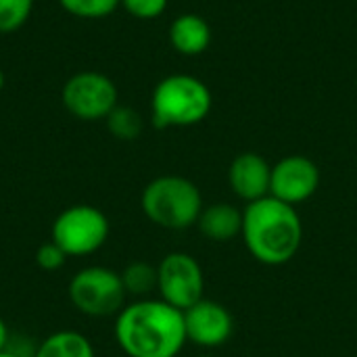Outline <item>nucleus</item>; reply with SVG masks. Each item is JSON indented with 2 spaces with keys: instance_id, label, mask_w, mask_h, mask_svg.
Segmentation results:
<instances>
[{
  "instance_id": "obj_1",
  "label": "nucleus",
  "mask_w": 357,
  "mask_h": 357,
  "mask_svg": "<svg viewBox=\"0 0 357 357\" xmlns=\"http://www.w3.org/2000/svg\"><path fill=\"white\" fill-rule=\"evenodd\" d=\"M113 335L128 357H176L188 341L184 314L151 297L128 303L115 316Z\"/></svg>"
},
{
  "instance_id": "obj_2",
  "label": "nucleus",
  "mask_w": 357,
  "mask_h": 357,
  "mask_svg": "<svg viewBox=\"0 0 357 357\" xmlns=\"http://www.w3.org/2000/svg\"><path fill=\"white\" fill-rule=\"evenodd\" d=\"M247 251L264 266L289 264L303 241V224L297 209L274 197L247 203L243 209V230Z\"/></svg>"
},
{
  "instance_id": "obj_3",
  "label": "nucleus",
  "mask_w": 357,
  "mask_h": 357,
  "mask_svg": "<svg viewBox=\"0 0 357 357\" xmlns=\"http://www.w3.org/2000/svg\"><path fill=\"white\" fill-rule=\"evenodd\" d=\"M213 105L207 84L188 73L163 77L151 96V119L159 130L188 128L201 123Z\"/></svg>"
},
{
  "instance_id": "obj_4",
  "label": "nucleus",
  "mask_w": 357,
  "mask_h": 357,
  "mask_svg": "<svg viewBox=\"0 0 357 357\" xmlns=\"http://www.w3.org/2000/svg\"><path fill=\"white\" fill-rule=\"evenodd\" d=\"M142 213L159 228L186 230L197 226L203 211V197L195 182L184 176H159L151 180L140 197Z\"/></svg>"
},
{
  "instance_id": "obj_5",
  "label": "nucleus",
  "mask_w": 357,
  "mask_h": 357,
  "mask_svg": "<svg viewBox=\"0 0 357 357\" xmlns=\"http://www.w3.org/2000/svg\"><path fill=\"white\" fill-rule=\"evenodd\" d=\"M71 305L88 318L117 316L126 307L128 293L119 272L105 266H88L77 270L67 289Z\"/></svg>"
},
{
  "instance_id": "obj_6",
  "label": "nucleus",
  "mask_w": 357,
  "mask_h": 357,
  "mask_svg": "<svg viewBox=\"0 0 357 357\" xmlns=\"http://www.w3.org/2000/svg\"><path fill=\"white\" fill-rule=\"evenodd\" d=\"M111 226L107 215L88 203L63 209L50 228V241L56 243L67 257H86L100 251L109 238Z\"/></svg>"
},
{
  "instance_id": "obj_7",
  "label": "nucleus",
  "mask_w": 357,
  "mask_h": 357,
  "mask_svg": "<svg viewBox=\"0 0 357 357\" xmlns=\"http://www.w3.org/2000/svg\"><path fill=\"white\" fill-rule=\"evenodd\" d=\"M61 100L75 119L100 121L119 105V90L115 82L100 71H79L63 84Z\"/></svg>"
},
{
  "instance_id": "obj_8",
  "label": "nucleus",
  "mask_w": 357,
  "mask_h": 357,
  "mask_svg": "<svg viewBox=\"0 0 357 357\" xmlns=\"http://www.w3.org/2000/svg\"><path fill=\"white\" fill-rule=\"evenodd\" d=\"M205 274L201 264L184 251L167 253L157 266V293L159 299L172 307L186 312L203 299Z\"/></svg>"
},
{
  "instance_id": "obj_9",
  "label": "nucleus",
  "mask_w": 357,
  "mask_h": 357,
  "mask_svg": "<svg viewBox=\"0 0 357 357\" xmlns=\"http://www.w3.org/2000/svg\"><path fill=\"white\" fill-rule=\"evenodd\" d=\"M320 186V169L318 165L303 155H289L282 157L276 165H272V182H270V197L299 205L316 195Z\"/></svg>"
},
{
  "instance_id": "obj_10",
  "label": "nucleus",
  "mask_w": 357,
  "mask_h": 357,
  "mask_svg": "<svg viewBox=\"0 0 357 357\" xmlns=\"http://www.w3.org/2000/svg\"><path fill=\"white\" fill-rule=\"evenodd\" d=\"M184 314V328L186 339L199 347L215 349L230 341L234 333V320L232 314L218 301L201 299L192 307H188Z\"/></svg>"
},
{
  "instance_id": "obj_11",
  "label": "nucleus",
  "mask_w": 357,
  "mask_h": 357,
  "mask_svg": "<svg viewBox=\"0 0 357 357\" xmlns=\"http://www.w3.org/2000/svg\"><path fill=\"white\" fill-rule=\"evenodd\" d=\"M270 182H272V165L266 161V157L249 151L232 159L228 169V184L232 192L245 203H253L264 197H270Z\"/></svg>"
},
{
  "instance_id": "obj_12",
  "label": "nucleus",
  "mask_w": 357,
  "mask_h": 357,
  "mask_svg": "<svg viewBox=\"0 0 357 357\" xmlns=\"http://www.w3.org/2000/svg\"><path fill=\"white\" fill-rule=\"evenodd\" d=\"M169 42H172L174 50L184 56L203 54L211 44V27L201 15L184 13L172 21Z\"/></svg>"
},
{
  "instance_id": "obj_13",
  "label": "nucleus",
  "mask_w": 357,
  "mask_h": 357,
  "mask_svg": "<svg viewBox=\"0 0 357 357\" xmlns=\"http://www.w3.org/2000/svg\"><path fill=\"white\" fill-rule=\"evenodd\" d=\"M199 232L213 243L234 241L243 230V211L230 203H213L203 207L197 220Z\"/></svg>"
},
{
  "instance_id": "obj_14",
  "label": "nucleus",
  "mask_w": 357,
  "mask_h": 357,
  "mask_svg": "<svg viewBox=\"0 0 357 357\" xmlns=\"http://www.w3.org/2000/svg\"><path fill=\"white\" fill-rule=\"evenodd\" d=\"M33 357H96L92 341L77 331H56L42 339Z\"/></svg>"
},
{
  "instance_id": "obj_15",
  "label": "nucleus",
  "mask_w": 357,
  "mask_h": 357,
  "mask_svg": "<svg viewBox=\"0 0 357 357\" xmlns=\"http://www.w3.org/2000/svg\"><path fill=\"white\" fill-rule=\"evenodd\" d=\"M119 276L126 293L136 299H149V295L157 291V268L146 261L128 264Z\"/></svg>"
},
{
  "instance_id": "obj_16",
  "label": "nucleus",
  "mask_w": 357,
  "mask_h": 357,
  "mask_svg": "<svg viewBox=\"0 0 357 357\" xmlns=\"http://www.w3.org/2000/svg\"><path fill=\"white\" fill-rule=\"evenodd\" d=\"M105 123H107V130L111 132V136H115L117 140H136L144 128L142 115L136 109L126 107V105H117L109 113Z\"/></svg>"
},
{
  "instance_id": "obj_17",
  "label": "nucleus",
  "mask_w": 357,
  "mask_h": 357,
  "mask_svg": "<svg viewBox=\"0 0 357 357\" xmlns=\"http://www.w3.org/2000/svg\"><path fill=\"white\" fill-rule=\"evenodd\" d=\"M36 0H0V33L19 31L31 17Z\"/></svg>"
},
{
  "instance_id": "obj_18",
  "label": "nucleus",
  "mask_w": 357,
  "mask_h": 357,
  "mask_svg": "<svg viewBox=\"0 0 357 357\" xmlns=\"http://www.w3.org/2000/svg\"><path fill=\"white\" fill-rule=\"evenodd\" d=\"M59 4L77 19L94 21L113 15L121 6V0H59Z\"/></svg>"
},
{
  "instance_id": "obj_19",
  "label": "nucleus",
  "mask_w": 357,
  "mask_h": 357,
  "mask_svg": "<svg viewBox=\"0 0 357 357\" xmlns=\"http://www.w3.org/2000/svg\"><path fill=\"white\" fill-rule=\"evenodd\" d=\"M65 261H67V253L52 241L40 245L36 251V264L44 272H56L65 266Z\"/></svg>"
},
{
  "instance_id": "obj_20",
  "label": "nucleus",
  "mask_w": 357,
  "mask_h": 357,
  "mask_svg": "<svg viewBox=\"0 0 357 357\" xmlns=\"http://www.w3.org/2000/svg\"><path fill=\"white\" fill-rule=\"evenodd\" d=\"M169 0H121V6L136 19L151 21L165 13Z\"/></svg>"
},
{
  "instance_id": "obj_21",
  "label": "nucleus",
  "mask_w": 357,
  "mask_h": 357,
  "mask_svg": "<svg viewBox=\"0 0 357 357\" xmlns=\"http://www.w3.org/2000/svg\"><path fill=\"white\" fill-rule=\"evenodd\" d=\"M8 343H10V333H8L6 322L0 318V351H4L8 347Z\"/></svg>"
},
{
  "instance_id": "obj_22",
  "label": "nucleus",
  "mask_w": 357,
  "mask_h": 357,
  "mask_svg": "<svg viewBox=\"0 0 357 357\" xmlns=\"http://www.w3.org/2000/svg\"><path fill=\"white\" fill-rule=\"evenodd\" d=\"M0 357H23V356H19L17 351H13V349H4V351H0Z\"/></svg>"
},
{
  "instance_id": "obj_23",
  "label": "nucleus",
  "mask_w": 357,
  "mask_h": 357,
  "mask_svg": "<svg viewBox=\"0 0 357 357\" xmlns=\"http://www.w3.org/2000/svg\"><path fill=\"white\" fill-rule=\"evenodd\" d=\"M2 88H4V73L0 71V92H2Z\"/></svg>"
},
{
  "instance_id": "obj_24",
  "label": "nucleus",
  "mask_w": 357,
  "mask_h": 357,
  "mask_svg": "<svg viewBox=\"0 0 357 357\" xmlns=\"http://www.w3.org/2000/svg\"><path fill=\"white\" fill-rule=\"evenodd\" d=\"M199 357H209V356H199Z\"/></svg>"
}]
</instances>
